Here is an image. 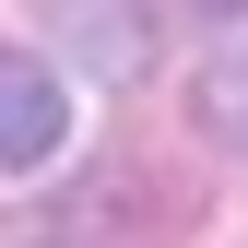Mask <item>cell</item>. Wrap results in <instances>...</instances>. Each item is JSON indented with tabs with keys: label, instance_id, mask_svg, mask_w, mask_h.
Returning <instances> with one entry per match:
<instances>
[{
	"label": "cell",
	"instance_id": "obj_1",
	"mask_svg": "<svg viewBox=\"0 0 248 248\" xmlns=\"http://www.w3.org/2000/svg\"><path fill=\"white\" fill-rule=\"evenodd\" d=\"M36 24L83 83H142L154 71V0H36Z\"/></svg>",
	"mask_w": 248,
	"mask_h": 248
},
{
	"label": "cell",
	"instance_id": "obj_2",
	"mask_svg": "<svg viewBox=\"0 0 248 248\" xmlns=\"http://www.w3.org/2000/svg\"><path fill=\"white\" fill-rule=\"evenodd\" d=\"M59 142H71V107H59L47 59H36V47H12V59H0V154H12V177H36Z\"/></svg>",
	"mask_w": 248,
	"mask_h": 248
},
{
	"label": "cell",
	"instance_id": "obj_3",
	"mask_svg": "<svg viewBox=\"0 0 248 248\" xmlns=\"http://www.w3.org/2000/svg\"><path fill=\"white\" fill-rule=\"evenodd\" d=\"M189 118H201V142L248 154V36H225V47L201 59V83H189Z\"/></svg>",
	"mask_w": 248,
	"mask_h": 248
},
{
	"label": "cell",
	"instance_id": "obj_4",
	"mask_svg": "<svg viewBox=\"0 0 248 248\" xmlns=\"http://www.w3.org/2000/svg\"><path fill=\"white\" fill-rule=\"evenodd\" d=\"M107 213H118V177H83V189L59 201L47 225H59V248H118V225H107Z\"/></svg>",
	"mask_w": 248,
	"mask_h": 248
},
{
	"label": "cell",
	"instance_id": "obj_5",
	"mask_svg": "<svg viewBox=\"0 0 248 248\" xmlns=\"http://www.w3.org/2000/svg\"><path fill=\"white\" fill-rule=\"evenodd\" d=\"M201 12H225V24H236V12H248V0H201Z\"/></svg>",
	"mask_w": 248,
	"mask_h": 248
}]
</instances>
